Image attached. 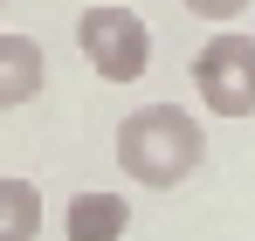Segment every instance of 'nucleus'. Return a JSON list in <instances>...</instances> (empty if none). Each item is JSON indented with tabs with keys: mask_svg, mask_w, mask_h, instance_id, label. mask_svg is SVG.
<instances>
[{
	"mask_svg": "<svg viewBox=\"0 0 255 241\" xmlns=\"http://www.w3.org/2000/svg\"><path fill=\"white\" fill-rule=\"evenodd\" d=\"M193 90L214 118H255V35H207L193 55Z\"/></svg>",
	"mask_w": 255,
	"mask_h": 241,
	"instance_id": "nucleus-3",
	"label": "nucleus"
},
{
	"mask_svg": "<svg viewBox=\"0 0 255 241\" xmlns=\"http://www.w3.org/2000/svg\"><path fill=\"white\" fill-rule=\"evenodd\" d=\"M48 55L35 35H0V111H21L28 97H42Z\"/></svg>",
	"mask_w": 255,
	"mask_h": 241,
	"instance_id": "nucleus-4",
	"label": "nucleus"
},
{
	"mask_svg": "<svg viewBox=\"0 0 255 241\" xmlns=\"http://www.w3.org/2000/svg\"><path fill=\"white\" fill-rule=\"evenodd\" d=\"M76 48H83V62L104 83H138L145 62H152V28H145V14H131L125 0H97L76 21Z\"/></svg>",
	"mask_w": 255,
	"mask_h": 241,
	"instance_id": "nucleus-2",
	"label": "nucleus"
},
{
	"mask_svg": "<svg viewBox=\"0 0 255 241\" xmlns=\"http://www.w3.org/2000/svg\"><path fill=\"white\" fill-rule=\"evenodd\" d=\"M186 14H200V21H214V28H228L235 14H249V0H186Z\"/></svg>",
	"mask_w": 255,
	"mask_h": 241,
	"instance_id": "nucleus-7",
	"label": "nucleus"
},
{
	"mask_svg": "<svg viewBox=\"0 0 255 241\" xmlns=\"http://www.w3.org/2000/svg\"><path fill=\"white\" fill-rule=\"evenodd\" d=\"M118 165H125V179L138 186H152V193H172V186H186L200 159H207V131L200 118L186 111V104H138L125 124H118Z\"/></svg>",
	"mask_w": 255,
	"mask_h": 241,
	"instance_id": "nucleus-1",
	"label": "nucleus"
},
{
	"mask_svg": "<svg viewBox=\"0 0 255 241\" xmlns=\"http://www.w3.org/2000/svg\"><path fill=\"white\" fill-rule=\"evenodd\" d=\"M42 235V193L28 179H0V241H35Z\"/></svg>",
	"mask_w": 255,
	"mask_h": 241,
	"instance_id": "nucleus-6",
	"label": "nucleus"
},
{
	"mask_svg": "<svg viewBox=\"0 0 255 241\" xmlns=\"http://www.w3.org/2000/svg\"><path fill=\"white\" fill-rule=\"evenodd\" d=\"M125 228H131V200H118V193H76L62 214L69 241H125Z\"/></svg>",
	"mask_w": 255,
	"mask_h": 241,
	"instance_id": "nucleus-5",
	"label": "nucleus"
}]
</instances>
